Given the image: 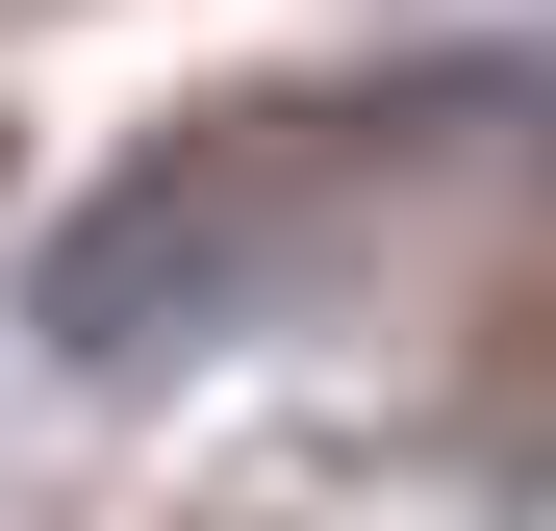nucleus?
<instances>
[{"label":"nucleus","instance_id":"obj_1","mask_svg":"<svg viewBox=\"0 0 556 531\" xmlns=\"http://www.w3.org/2000/svg\"><path fill=\"white\" fill-rule=\"evenodd\" d=\"M405 127H430V102H228V127H177L127 203L51 253V329H76V354H152V329H203L253 253H278V228H329V177H380Z\"/></svg>","mask_w":556,"mask_h":531}]
</instances>
